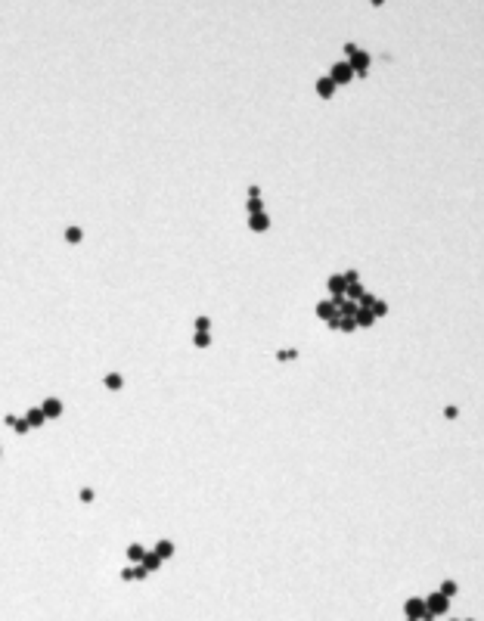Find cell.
I'll list each match as a JSON object with an SVG mask.
<instances>
[{
    "mask_svg": "<svg viewBox=\"0 0 484 621\" xmlns=\"http://www.w3.org/2000/svg\"><path fill=\"white\" fill-rule=\"evenodd\" d=\"M329 78H332L338 87H342V84H351L354 78H357V75H354V69H351V62H348V59H342V62H335L332 69H329Z\"/></svg>",
    "mask_w": 484,
    "mask_h": 621,
    "instance_id": "obj_1",
    "label": "cell"
},
{
    "mask_svg": "<svg viewBox=\"0 0 484 621\" xmlns=\"http://www.w3.org/2000/svg\"><path fill=\"white\" fill-rule=\"evenodd\" d=\"M376 301H379L376 295H372V292H367V295L360 299V308H369V311H372V304H376Z\"/></svg>",
    "mask_w": 484,
    "mask_h": 621,
    "instance_id": "obj_28",
    "label": "cell"
},
{
    "mask_svg": "<svg viewBox=\"0 0 484 621\" xmlns=\"http://www.w3.org/2000/svg\"><path fill=\"white\" fill-rule=\"evenodd\" d=\"M146 553H149V550L143 547V543H131V547H127V562H131V565H140L143 559H146Z\"/></svg>",
    "mask_w": 484,
    "mask_h": 621,
    "instance_id": "obj_10",
    "label": "cell"
},
{
    "mask_svg": "<svg viewBox=\"0 0 484 621\" xmlns=\"http://www.w3.org/2000/svg\"><path fill=\"white\" fill-rule=\"evenodd\" d=\"M450 621H460V618H450Z\"/></svg>",
    "mask_w": 484,
    "mask_h": 621,
    "instance_id": "obj_34",
    "label": "cell"
},
{
    "mask_svg": "<svg viewBox=\"0 0 484 621\" xmlns=\"http://www.w3.org/2000/svg\"><path fill=\"white\" fill-rule=\"evenodd\" d=\"M444 416H447V420H456V416H460V410H456V407H447Z\"/></svg>",
    "mask_w": 484,
    "mask_h": 621,
    "instance_id": "obj_32",
    "label": "cell"
},
{
    "mask_svg": "<svg viewBox=\"0 0 484 621\" xmlns=\"http://www.w3.org/2000/svg\"><path fill=\"white\" fill-rule=\"evenodd\" d=\"M249 199H261V186H258V183L249 186Z\"/></svg>",
    "mask_w": 484,
    "mask_h": 621,
    "instance_id": "obj_31",
    "label": "cell"
},
{
    "mask_svg": "<svg viewBox=\"0 0 484 621\" xmlns=\"http://www.w3.org/2000/svg\"><path fill=\"white\" fill-rule=\"evenodd\" d=\"M245 208H249V215H264V202H261V199H249V205H245Z\"/></svg>",
    "mask_w": 484,
    "mask_h": 621,
    "instance_id": "obj_23",
    "label": "cell"
},
{
    "mask_svg": "<svg viewBox=\"0 0 484 621\" xmlns=\"http://www.w3.org/2000/svg\"><path fill=\"white\" fill-rule=\"evenodd\" d=\"M81 240H84L81 227H65V242H69V245H78Z\"/></svg>",
    "mask_w": 484,
    "mask_h": 621,
    "instance_id": "obj_19",
    "label": "cell"
},
{
    "mask_svg": "<svg viewBox=\"0 0 484 621\" xmlns=\"http://www.w3.org/2000/svg\"><path fill=\"white\" fill-rule=\"evenodd\" d=\"M426 606H428V612H435V615H444V612L450 609V597H444L441 590H435V593H428V597H426Z\"/></svg>",
    "mask_w": 484,
    "mask_h": 621,
    "instance_id": "obj_3",
    "label": "cell"
},
{
    "mask_svg": "<svg viewBox=\"0 0 484 621\" xmlns=\"http://www.w3.org/2000/svg\"><path fill=\"white\" fill-rule=\"evenodd\" d=\"M249 227L254 233H264V230H270V215L264 211V215H249Z\"/></svg>",
    "mask_w": 484,
    "mask_h": 621,
    "instance_id": "obj_9",
    "label": "cell"
},
{
    "mask_svg": "<svg viewBox=\"0 0 484 621\" xmlns=\"http://www.w3.org/2000/svg\"><path fill=\"white\" fill-rule=\"evenodd\" d=\"M103 385L109 388V391H118L124 385V379H121V373H106V379H103Z\"/></svg>",
    "mask_w": 484,
    "mask_h": 621,
    "instance_id": "obj_18",
    "label": "cell"
},
{
    "mask_svg": "<svg viewBox=\"0 0 484 621\" xmlns=\"http://www.w3.org/2000/svg\"><path fill=\"white\" fill-rule=\"evenodd\" d=\"M354 320H357V326H363V329H369V326H372V323H376V314H372L369 308H360V311H357V317H354Z\"/></svg>",
    "mask_w": 484,
    "mask_h": 621,
    "instance_id": "obj_14",
    "label": "cell"
},
{
    "mask_svg": "<svg viewBox=\"0 0 484 621\" xmlns=\"http://www.w3.org/2000/svg\"><path fill=\"white\" fill-rule=\"evenodd\" d=\"M295 357H298V351H295V348H283V351H276V361H279V363L295 361Z\"/></svg>",
    "mask_w": 484,
    "mask_h": 621,
    "instance_id": "obj_21",
    "label": "cell"
},
{
    "mask_svg": "<svg viewBox=\"0 0 484 621\" xmlns=\"http://www.w3.org/2000/svg\"><path fill=\"white\" fill-rule=\"evenodd\" d=\"M313 90H317V97H320V100H332V97H335V90H338V84L326 75V78H317Z\"/></svg>",
    "mask_w": 484,
    "mask_h": 621,
    "instance_id": "obj_6",
    "label": "cell"
},
{
    "mask_svg": "<svg viewBox=\"0 0 484 621\" xmlns=\"http://www.w3.org/2000/svg\"><path fill=\"white\" fill-rule=\"evenodd\" d=\"M348 62H351V69H354V75H357V78H367V75H369V62H372V56L367 53V50H357V53L348 59Z\"/></svg>",
    "mask_w": 484,
    "mask_h": 621,
    "instance_id": "obj_2",
    "label": "cell"
},
{
    "mask_svg": "<svg viewBox=\"0 0 484 621\" xmlns=\"http://www.w3.org/2000/svg\"><path fill=\"white\" fill-rule=\"evenodd\" d=\"M317 317H320V320H326V323H332V320L338 317V304H335V299L320 301V304H317Z\"/></svg>",
    "mask_w": 484,
    "mask_h": 621,
    "instance_id": "obj_7",
    "label": "cell"
},
{
    "mask_svg": "<svg viewBox=\"0 0 484 621\" xmlns=\"http://www.w3.org/2000/svg\"><path fill=\"white\" fill-rule=\"evenodd\" d=\"M40 410L47 413V420H59V416H62V401H59V398H44V401H40Z\"/></svg>",
    "mask_w": 484,
    "mask_h": 621,
    "instance_id": "obj_8",
    "label": "cell"
},
{
    "mask_svg": "<svg viewBox=\"0 0 484 621\" xmlns=\"http://www.w3.org/2000/svg\"><path fill=\"white\" fill-rule=\"evenodd\" d=\"M441 593H444V597H456L460 587H456V581H444V584H441Z\"/></svg>",
    "mask_w": 484,
    "mask_h": 621,
    "instance_id": "obj_24",
    "label": "cell"
},
{
    "mask_svg": "<svg viewBox=\"0 0 484 621\" xmlns=\"http://www.w3.org/2000/svg\"><path fill=\"white\" fill-rule=\"evenodd\" d=\"M161 562H165V559H161L158 553H152V550H149V553H146V559H143L140 565H146L149 572H158V568H161Z\"/></svg>",
    "mask_w": 484,
    "mask_h": 621,
    "instance_id": "obj_17",
    "label": "cell"
},
{
    "mask_svg": "<svg viewBox=\"0 0 484 621\" xmlns=\"http://www.w3.org/2000/svg\"><path fill=\"white\" fill-rule=\"evenodd\" d=\"M426 612H428L426 597H413V600L404 602V615H407V618H419V621H422V615H426Z\"/></svg>",
    "mask_w": 484,
    "mask_h": 621,
    "instance_id": "obj_4",
    "label": "cell"
},
{
    "mask_svg": "<svg viewBox=\"0 0 484 621\" xmlns=\"http://www.w3.org/2000/svg\"><path fill=\"white\" fill-rule=\"evenodd\" d=\"M152 553H158L161 559H171V556H174V541H158Z\"/></svg>",
    "mask_w": 484,
    "mask_h": 621,
    "instance_id": "obj_16",
    "label": "cell"
},
{
    "mask_svg": "<svg viewBox=\"0 0 484 621\" xmlns=\"http://www.w3.org/2000/svg\"><path fill=\"white\" fill-rule=\"evenodd\" d=\"M465 621H475V618H465Z\"/></svg>",
    "mask_w": 484,
    "mask_h": 621,
    "instance_id": "obj_35",
    "label": "cell"
},
{
    "mask_svg": "<svg viewBox=\"0 0 484 621\" xmlns=\"http://www.w3.org/2000/svg\"><path fill=\"white\" fill-rule=\"evenodd\" d=\"M193 345H196V348H208L211 345V333H196V336H193Z\"/></svg>",
    "mask_w": 484,
    "mask_h": 621,
    "instance_id": "obj_22",
    "label": "cell"
},
{
    "mask_svg": "<svg viewBox=\"0 0 484 621\" xmlns=\"http://www.w3.org/2000/svg\"><path fill=\"white\" fill-rule=\"evenodd\" d=\"M25 420L31 422V429H40V426H44V422H47V413L40 410V407H31V410L25 413Z\"/></svg>",
    "mask_w": 484,
    "mask_h": 621,
    "instance_id": "obj_13",
    "label": "cell"
},
{
    "mask_svg": "<svg viewBox=\"0 0 484 621\" xmlns=\"http://www.w3.org/2000/svg\"><path fill=\"white\" fill-rule=\"evenodd\" d=\"M372 314H376V320H379V317H385V314H388V304H385V301L379 299L376 304H372Z\"/></svg>",
    "mask_w": 484,
    "mask_h": 621,
    "instance_id": "obj_27",
    "label": "cell"
},
{
    "mask_svg": "<svg viewBox=\"0 0 484 621\" xmlns=\"http://www.w3.org/2000/svg\"><path fill=\"white\" fill-rule=\"evenodd\" d=\"M342 50H345V53H348V59H351V56H354V53H357V50H360V47H357V44H354V40H348V44H345Z\"/></svg>",
    "mask_w": 484,
    "mask_h": 621,
    "instance_id": "obj_29",
    "label": "cell"
},
{
    "mask_svg": "<svg viewBox=\"0 0 484 621\" xmlns=\"http://www.w3.org/2000/svg\"><path fill=\"white\" fill-rule=\"evenodd\" d=\"M342 277H345V283H348V286H351V283H360V270H354V267H351V270H345Z\"/></svg>",
    "mask_w": 484,
    "mask_h": 621,
    "instance_id": "obj_26",
    "label": "cell"
},
{
    "mask_svg": "<svg viewBox=\"0 0 484 621\" xmlns=\"http://www.w3.org/2000/svg\"><path fill=\"white\" fill-rule=\"evenodd\" d=\"M326 289H329V299H345L348 283H345V277H342V274H332V277L326 280Z\"/></svg>",
    "mask_w": 484,
    "mask_h": 621,
    "instance_id": "obj_5",
    "label": "cell"
},
{
    "mask_svg": "<svg viewBox=\"0 0 484 621\" xmlns=\"http://www.w3.org/2000/svg\"><path fill=\"white\" fill-rule=\"evenodd\" d=\"M335 304H338V317H357L360 311L357 301H348V299H335Z\"/></svg>",
    "mask_w": 484,
    "mask_h": 621,
    "instance_id": "obj_12",
    "label": "cell"
},
{
    "mask_svg": "<svg viewBox=\"0 0 484 621\" xmlns=\"http://www.w3.org/2000/svg\"><path fill=\"white\" fill-rule=\"evenodd\" d=\"M193 329H196V333H208V329H211V317H205V314L196 317V320H193Z\"/></svg>",
    "mask_w": 484,
    "mask_h": 621,
    "instance_id": "obj_20",
    "label": "cell"
},
{
    "mask_svg": "<svg viewBox=\"0 0 484 621\" xmlns=\"http://www.w3.org/2000/svg\"><path fill=\"white\" fill-rule=\"evenodd\" d=\"M121 581H137V575H134V565H127L121 572Z\"/></svg>",
    "mask_w": 484,
    "mask_h": 621,
    "instance_id": "obj_30",
    "label": "cell"
},
{
    "mask_svg": "<svg viewBox=\"0 0 484 621\" xmlns=\"http://www.w3.org/2000/svg\"><path fill=\"white\" fill-rule=\"evenodd\" d=\"M78 500H81V503H93V500H97V494H93V488H81V491H78Z\"/></svg>",
    "mask_w": 484,
    "mask_h": 621,
    "instance_id": "obj_25",
    "label": "cell"
},
{
    "mask_svg": "<svg viewBox=\"0 0 484 621\" xmlns=\"http://www.w3.org/2000/svg\"><path fill=\"white\" fill-rule=\"evenodd\" d=\"M6 426H10L16 435H25V432H31V422L25 420V416H6Z\"/></svg>",
    "mask_w": 484,
    "mask_h": 621,
    "instance_id": "obj_11",
    "label": "cell"
},
{
    "mask_svg": "<svg viewBox=\"0 0 484 621\" xmlns=\"http://www.w3.org/2000/svg\"><path fill=\"white\" fill-rule=\"evenodd\" d=\"M407 621H419V618H407Z\"/></svg>",
    "mask_w": 484,
    "mask_h": 621,
    "instance_id": "obj_33",
    "label": "cell"
},
{
    "mask_svg": "<svg viewBox=\"0 0 484 621\" xmlns=\"http://www.w3.org/2000/svg\"><path fill=\"white\" fill-rule=\"evenodd\" d=\"M363 295H367V289H363V283H351V286H348V292H345V299H348V301H357V304H360V299H363Z\"/></svg>",
    "mask_w": 484,
    "mask_h": 621,
    "instance_id": "obj_15",
    "label": "cell"
}]
</instances>
